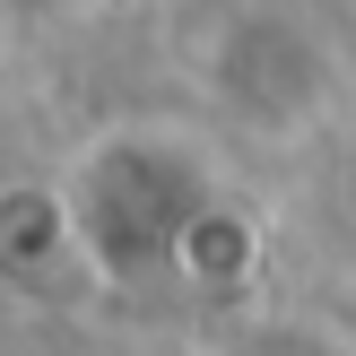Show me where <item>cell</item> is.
Returning <instances> with one entry per match:
<instances>
[{"instance_id": "7a4b0ae2", "label": "cell", "mask_w": 356, "mask_h": 356, "mask_svg": "<svg viewBox=\"0 0 356 356\" xmlns=\"http://www.w3.org/2000/svg\"><path fill=\"white\" fill-rule=\"evenodd\" d=\"M209 79L261 131H305V113H322L330 61H322V35L313 26H296L278 9H235L226 35H218V52H209Z\"/></svg>"}, {"instance_id": "3957f363", "label": "cell", "mask_w": 356, "mask_h": 356, "mask_svg": "<svg viewBox=\"0 0 356 356\" xmlns=\"http://www.w3.org/2000/svg\"><path fill=\"white\" fill-rule=\"evenodd\" d=\"M9 17H70V9H87V0H0Z\"/></svg>"}, {"instance_id": "277c9868", "label": "cell", "mask_w": 356, "mask_h": 356, "mask_svg": "<svg viewBox=\"0 0 356 356\" xmlns=\"http://www.w3.org/2000/svg\"><path fill=\"white\" fill-rule=\"evenodd\" d=\"M339 209H348V218H356V148L339 156Z\"/></svg>"}, {"instance_id": "6da1fadb", "label": "cell", "mask_w": 356, "mask_h": 356, "mask_svg": "<svg viewBox=\"0 0 356 356\" xmlns=\"http://www.w3.org/2000/svg\"><path fill=\"white\" fill-rule=\"evenodd\" d=\"M218 200L200 148L174 131H113L70 165L61 183V218H70V252L96 261L113 278H139V270H165L183 226Z\"/></svg>"}]
</instances>
